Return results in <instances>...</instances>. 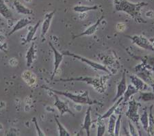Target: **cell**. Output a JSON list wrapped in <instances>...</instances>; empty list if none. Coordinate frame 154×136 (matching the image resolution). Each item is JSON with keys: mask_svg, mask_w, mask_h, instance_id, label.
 Instances as JSON below:
<instances>
[{"mask_svg": "<svg viewBox=\"0 0 154 136\" xmlns=\"http://www.w3.org/2000/svg\"><path fill=\"white\" fill-rule=\"evenodd\" d=\"M36 46L35 43L33 42L32 44L29 47L28 50L27 51L26 58V66L28 67H30V66L33 64L34 60L36 58Z\"/></svg>", "mask_w": 154, "mask_h": 136, "instance_id": "15", "label": "cell"}, {"mask_svg": "<svg viewBox=\"0 0 154 136\" xmlns=\"http://www.w3.org/2000/svg\"><path fill=\"white\" fill-rule=\"evenodd\" d=\"M129 128H130V135H134V136H137L140 135L138 132V130L136 129V128L134 126L131 122H129Z\"/></svg>", "mask_w": 154, "mask_h": 136, "instance_id": "33", "label": "cell"}, {"mask_svg": "<svg viewBox=\"0 0 154 136\" xmlns=\"http://www.w3.org/2000/svg\"><path fill=\"white\" fill-rule=\"evenodd\" d=\"M138 92V90L132 85V84L128 85V87H127L125 92L123 96V102L124 103L128 102V101L131 98V96L136 95V94H137Z\"/></svg>", "mask_w": 154, "mask_h": 136, "instance_id": "23", "label": "cell"}, {"mask_svg": "<svg viewBox=\"0 0 154 136\" xmlns=\"http://www.w3.org/2000/svg\"><path fill=\"white\" fill-rule=\"evenodd\" d=\"M143 60V64L144 68L148 69L151 71H154V57L146 56L144 57Z\"/></svg>", "mask_w": 154, "mask_h": 136, "instance_id": "25", "label": "cell"}, {"mask_svg": "<svg viewBox=\"0 0 154 136\" xmlns=\"http://www.w3.org/2000/svg\"><path fill=\"white\" fill-rule=\"evenodd\" d=\"M130 77L131 79V84L138 91H146L149 88V86L145 83L140 77H139L138 75L131 74V75H130Z\"/></svg>", "mask_w": 154, "mask_h": 136, "instance_id": "12", "label": "cell"}, {"mask_svg": "<svg viewBox=\"0 0 154 136\" xmlns=\"http://www.w3.org/2000/svg\"><path fill=\"white\" fill-rule=\"evenodd\" d=\"M97 124H98V127H97V136H102L105 134L106 127V125L103 122V120H100L97 119Z\"/></svg>", "mask_w": 154, "mask_h": 136, "instance_id": "30", "label": "cell"}, {"mask_svg": "<svg viewBox=\"0 0 154 136\" xmlns=\"http://www.w3.org/2000/svg\"><path fill=\"white\" fill-rule=\"evenodd\" d=\"M127 38H130L134 44L141 49L151 51H154V45L149 39L143 35H134L125 36Z\"/></svg>", "mask_w": 154, "mask_h": 136, "instance_id": "5", "label": "cell"}, {"mask_svg": "<svg viewBox=\"0 0 154 136\" xmlns=\"http://www.w3.org/2000/svg\"><path fill=\"white\" fill-rule=\"evenodd\" d=\"M104 18H105V17L101 16L100 18L97 19V21L95 23L91 25V26H89L88 28L86 29L83 32H82V33L78 34V35L74 36L73 37V39L78 38H79V37H82V36H89L93 35V34L96 32V31L97 30V29L99 28V26H100L101 21L103 20Z\"/></svg>", "mask_w": 154, "mask_h": 136, "instance_id": "9", "label": "cell"}, {"mask_svg": "<svg viewBox=\"0 0 154 136\" xmlns=\"http://www.w3.org/2000/svg\"><path fill=\"white\" fill-rule=\"evenodd\" d=\"M9 63H10V65L12 66H17V64H18V60H16L14 58H12L11 60H10Z\"/></svg>", "mask_w": 154, "mask_h": 136, "instance_id": "35", "label": "cell"}, {"mask_svg": "<svg viewBox=\"0 0 154 136\" xmlns=\"http://www.w3.org/2000/svg\"><path fill=\"white\" fill-rule=\"evenodd\" d=\"M0 15L8 21L13 19V14L4 0H0Z\"/></svg>", "mask_w": 154, "mask_h": 136, "instance_id": "18", "label": "cell"}, {"mask_svg": "<svg viewBox=\"0 0 154 136\" xmlns=\"http://www.w3.org/2000/svg\"><path fill=\"white\" fill-rule=\"evenodd\" d=\"M128 103V110L125 113V115L131 122L138 125L140 120V116L138 114V108L140 103L136 102L134 98H130Z\"/></svg>", "mask_w": 154, "mask_h": 136, "instance_id": "6", "label": "cell"}, {"mask_svg": "<svg viewBox=\"0 0 154 136\" xmlns=\"http://www.w3.org/2000/svg\"><path fill=\"white\" fill-rule=\"evenodd\" d=\"M41 21H39L38 22H37L36 25H34V26H32L29 28L28 34H27L26 35V39H25L24 43H30V42L33 41L34 36H35L36 32L38 31V29L39 28V26H41Z\"/></svg>", "mask_w": 154, "mask_h": 136, "instance_id": "21", "label": "cell"}, {"mask_svg": "<svg viewBox=\"0 0 154 136\" xmlns=\"http://www.w3.org/2000/svg\"><path fill=\"white\" fill-rule=\"evenodd\" d=\"M137 75L139 77L142 79L145 83H147L149 86H152V85L154 86V78L151 71L143 68V71L139 72L138 75Z\"/></svg>", "mask_w": 154, "mask_h": 136, "instance_id": "16", "label": "cell"}, {"mask_svg": "<svg viewBox=\"0 0 154 136\" xmlns=\"http://www.w3.org/2000/svg\"><path fill=\"white\" fill-rule=\"evenodd\" d=\"M63 54L64 56H70V57H72V58L77 59V60H78L79 61L85 63L86 64H87V65L91 66V68L95 69V70L103 71V72L106 73L107 74H111L110 70H108V69L104 65H102V64L99 63V62H95V61L89 60V59L85 58V57H83L82 56L78 55V54H75L74 53L70 52V51H63Z\"/></svg>", "mask_w": 154, "mask_h": 136, "instance_id": "4", "label": "cell"}, {"mask_svg": "<svg viewBox=\"0 0 154 136\" xmlns=\"http://www.w3.org/2000/svg\"><path fill=\"white\" fill-rule=\"evenodd\" d=\"M54 107H55L57 110L59 111L60 116H63L65 113H68L69 114L72 116H75L74 113L71 110L70 107H69L68 103L66 101H64L62 100L59 97L58 95L54 94Z\"/></svg>", "mask_w": 154, "mask_h": 136, "instance_id": "8", "label": "cell"}, {"mask_svg": "<svg viewBox=\"0 0 154 136\" xmlns=\"http://www.w3.org/2000/svg\"><path fill=\"white\" fill-rule=\"evenodd\" d=\"M152 110L153 105H151L149 107V113L148 135H154V115Z\"/></svg>", "mask_w": 154, "mask_h": 136, "instance_id": "24", "label": "cell"}, {"mask_svg": "<svg viewBox=\"0 0 154 136\" xmlns=\"http://www.w3.org/2000/svg\"><path fill=\"white\" fill-rule=\"evenodd\" d=\"M140 98L144 102H148L154 100V93L152 92H143L140 91Z\"/></svg>", "mask_w": 154, "mask_h": 136, "instance_id": "29", "label": "cell"}, {"mask_svg": "<svg viewBox=\"0 0 154 136\" xmlns=\"http://www.w3.org/2000/svg\"><path fill=\"white\" fill-rule=\"evenodd\" d=\"M42 88L45 89V90L49 91L54 94H56L58 95L63 96L64 97L69 98L71 101H73L77 104H81V105H102L100 102L93 100L89 96V92L88 91H84L82 93L79 94H73L71 92H69L68 91H62L56 90V89H53L47 86H42Z\"/></svg>", "mask_w": 154, "mask_h": 136, "instance_id": "3", "label": "cell"}, {"mask_svg": "<svg viewBox=\"0 0 154 136\" xmlns=\"http://www.w3.org/2000/svg\"><path fill=\"white\" fill-rule=\"evenodd\" d=\"M3 128V127H2V125L0 124V129H1V128Z\"/></svg>", "mask_w": 154, "mask_h": 136, "instance_id": "38", "label": "cell"}, {"mask_svg": "<svg viewBox=\"0 0 154 136\" xmlns=\"http://www.w3.org/2000/svg\"><path fill=\"white\" fill-rule=\"evenodd\" d=\"M140 120L142 124L144 130L146 133H148V127H149V114L146 110H145L143 114L140 116Z\"/></svg>", "mask_w": 154, "mask_h": 136, "instance_id": "28", "label": "cell"}, {"mask_svg": "<svg viewBox=\"0 0 154 136\" xmlns=\"http://www.w3.org/2000/svg\"><path fill=\"white\" fill-rule=\"evenodd\" d=\"M56 13V11H51L49 13L46 14L45 17L44 21L42 23V28H41V36L42 38H44L45 37L46 34H48V32L49 29V28L51 26V23L52 21V19H53V17L54 16V14Z\"/></svg>", "mask_w": 154, "mask_h": 136, "instance_id": "10", "label": "cell"}, {"mask_svg": "<svg viewBox=\"0 0 154 136\" xmlns=\"http://www.w3.org/2000/svg\"><path fill=\"white\" fill-rule=\"evenodd\" d=\"M0 51H4V52H5V53L7 52L6 45V44H4L2 43H1V41H0Z\"/></svg>", "mask_w": 154, "mask_h": 136, "instance_id": "36", "label": "cell"}, {"mask_svg": "<svg viewBox=\"0 0 154 136\" xmlns=\"http://www.w3.org/2000/svg\"><path fill=\"white\" fill-rule=\"evenodd\" d=\"M49 45L50 46V47L51 48L54 53V70L51 77V80H54V77H55V75H56L57 72H58L60 66V64L63 62L64 59V55L63 53L60 52L58 49L53 45V44H52L51 42L49 43Z\"/></svg>", "mask_w": 154, "mask_h": 136, "instance_id": "7", "label": "cell"}, {"mask_svg": "<svg viewBox=\"0 0 154 136\" xmlns=\"http://www.w3.org/2000/svg\"><path fill=\"white\" fill-rule=\"evenodd\" d=\"M99 9L98 6L94 5V6H85V5H76L73 8L74 12L78 13H84L89 11H97Z\"/></svg>", "mask_w": 154, "mask_h": 136, "instance_id": "22", "label": "cell"}, {"mask_svg": "<svg viewBox=\"0 0 154 136\" xmlns=\"http://www.w3.org/2000/svg\"><path fill=\"white\" fill-rule=\"evenodd\" d=\"M21 78L24 82L29 87L35 86L37 82L36 75L32 71L29 70H26L22 73Z\"/></svg>", "mask_w": 154, "mask_h": 136, "instance_id": "14", "label": "cell"}, {"mask_svg": "<svg viewBox=\"0 0 154 136\" xmlns=\"http://www.w3.org/2000/svg\"><path fill=\"white\" fill-rule=\"evenodd\" d=\"M148 4L145 2L133 3L128 0H114L115 9L117 12H123L131 17L136 23H146V21L141 16V8Z\"/></svg>", "mask_w": 154, "mask_h": 136, "instance_id": "1", "label": "cell"}, {"mask_svg": "<svg viewBox=\"0 0 154 136\" xmlns=\"http://www.w3.org/2000/svg\"><path fill=\"white\" fill-rule=\"evenodd\" d=\"M32 23V19L28 17H25L23 18H21L17 21V23L12 27L11 31L8 33V36H11L14 34L15 32H18L21 29H23Z\"/></svg>", "mask_w": 154, "mask_h": 136, "instance_id": "11", "label": "cell"}, {"mask_svg": "<svg viewBox=\"0 0 154 136\" xmlns=\"http://www.w3.org/2000/svg\"><path fill=\"white\" fill-rule=\"evenodd\" d=\"M111 74H107L100 77H71L67 79H59L54 81L56 82H71V81H80L85 82L91 86L97 92L103 93L106 88V83L108 79L110 77Z\"/></svg>", "mask_w": 154, "mask_h": 136, "instance_id": "2", "label": "cell"}, {"mask_svg": "<svg viewBox=\"0 0 154 136\" xmlns=\"http://www.w3.org/2000/svg\"><path fill=\"white\" fill-rule=\"evenodd\" d=\"M92 125V119H91V107H88L86 111L85 117H84L83 126L81 130H85L86 134L88 136L91 135V127Z\"/></svg>", "mask_w": 154, "mask_h": 136, "instance_id": "17", "label": "cell"}, {"mask_svg": "<svg viewBox=\"0 0 154 136\" xmlns=\"http://www.w3.org/2000/svg\"><path fill=\"white\" fill-rule=\"evenodd\" d=\"M121 120H122V114L119 113L118 118H116V123H115V135L118 136L121 131Z\"/></svg>", "mask_w": 154, "mask_h": 136, "instance_id": "31", "label": "cell"}, {"mask_svg": "<svg viewBox=\"0 0 154 136\" xmlns=\"http://www.w3.org/2000/svg\"><path fill=\"white\" fill-rule=\"evenodd\" d=\"M32 122L34 123V126H35V128H36V132H37V135H39V136L46 135L45 133H44L43 131L41 129V127H40V126L38 125V121H37L36 117H34L33 118H32Z\"/></svg>", "mask_w": 154, "mask_h": 136, "instance_id": "32", "label": "cell"}, {"mask_svg": "<svg viewBox=\"0 0 154 136\" xmlns=\"http://www.w3.org/2000/svg\"><path fill=\"white\" fill-rule=\"evenodd\" d=\"M109 120L108 127V133L110 135H115V123L116 120V116L114 114H112Z\"/></svg>", "mask_w": 154, "mask_h": 136, "instance_id": "27", "label": "cell"}, {"mask_svg": "<svg viewBox=\"0 0 154 136\" xmlns=\"http://www.w3.org/2000/svg\"><path fill=\"white\" fill-rule=\"evenodd\" d=\"M116 30L118 32H124L126 29V24L122 23V22H121V23H118L116 24Z\"/></svg>", "mask_w": 154, "mask_h": 136, "instance_id": "34", "label": "cell"}, {"mask_svg": "<svg viewBox=\"0 0 154 136\" xmlns=\"http://www.w3.org/2000/svg\"><path fill=\"white\" fill-rule=\"evenodd\" d=\"M14 6L17 13L23 14V15H30L33 13V11L30 8L26 7L25 5L21 4V2L19 0H14Z\"/></svg>", "mask_w": 154, "mask_h": 136, "instance_id": "19", "label": "cell"}, {"mask_svg": "<svg viewBox=\"0 0 154 136\" xmlns=\"http://www.w3.org/2000/svg\"><path fill=\"white\" fill-rule=\"evenodd\" d=\"M126 73L125 72H123L122 75V78H121V81H119V83L117 86V89H116V94L115 97L114 98L113 102L115 103V101L119 99V98L123 96L124 93H125L128 85H127V81H126Z\"/></svg>", "mask_w": 154, "mask_h": 136, "instance_id": "13", "label": "cell"}, {"mask_svg": "<svg viewBox=\"0 0 154 136\" xmlns=\"http://www.w3.org/2000/svg\"><path fill=\"white\" fill-rule=\"evenodd\" d=\"M54 120H55L57 126H58V129L60 136H71V133H69L67 129L62 125V123L60 122L58 118H57V116H54Z\"/></svg>", "mask_w": 154, "mask_h": 136, "instance_id": "26", "label": "cell"}, {"mask_svg": "<svg viewBox=\"0 0 154 136\" xmlns=\"http://www.w3.org/2000/svg\"><path fill=\"white\" fill-rule=\"evenodd\" d=\"M123 96H121V97L119 98V99L116 100L115 102V103H114V105L112 106V107L109 109V110L107 111L106 113H104L103 115L101 116L100 118H99L98 119L104 120L105 119H106V118H108L112 114H113L114 112H115L116 109L119 107V105H120L121 103L123 102Z\"/></svg>", "mask_w": 154, "mask_h": 136, "instance_id": "20", "label": "cell"}, {"mask_svg": "<svg viewBox=\"0 0 154 136\" xmlns=\"http://www.w3.org/2000/svg\"><path fill=\"white\" fill-rule=\"evenodd\" d=\"M25 2H27V3H30V2L32 1V0H24Z\"/></svg>", "mask_w": 154, "mask_h": 136, "instance_id": "37", "label": "cell"}]
</instances>
